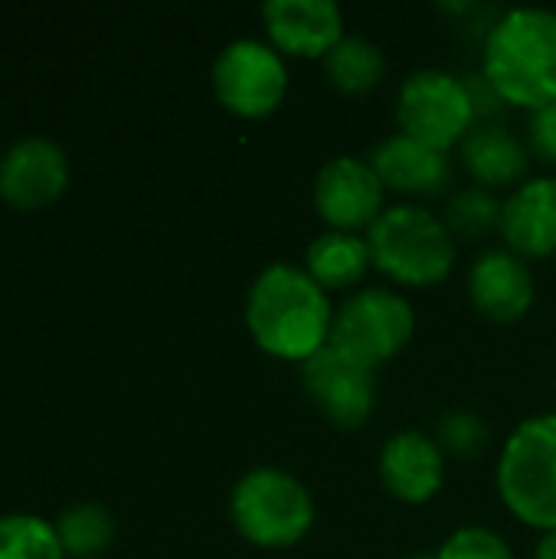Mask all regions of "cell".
I'll use <instances>...</instances> for the list:
<instances>
[{
    "mask_svg": "<svg viewBox=\"0 0 556 559\" xmlns=\"http://www.w3.org/2000/svg\"><path fill=\"white\" fill-rule=\"evenodd\" d=\"M380 481L403 504H426L446 481V452L423 432H397L380 452Z\"/></svg>",
    "mask_w": 556,
    "mask_h": 559,
    "instance_id": "cell-14",
    "label": "cell"
},
{
    "mask_svg": "<svg viewBox=\"0 0 556 559\" xmlns=\"http://www.w3.org/2000/svg\"><path fill=\"white\" fill-rule=\"evenodd\" d=\"M462 79H465V88H469L475 118H495L498 108H501L505 102H501V95L492 88V82H488L482 72H469V75H462Z\"/></svg>",
    "mask_w": 556,
    "mask_h": 559,
    "instance_id": "cell-26",
    "label": "cell"
},
{
    "mask_svg": "<svg viewBox=\"0 0 556 559\" xmlns=\"http://www.w3.org/2000/svg\"><path fill=\"white\" fill-rule=\"evenodd\" d=\"M534 272L511 249H488L469 269V298L495 324L521 321L534 305Z\"/></svg>",
    "mask_w": 556,
    "mask_h": 559,
    "instance_id": "cell-13",
    "label": "cell"
},
{
    "mask_svg": "<svg viewBox=\"0 0 556 559\" xmlns=\"http://www.w3.org/2000/svg\"><path fill=\"white\" fill-rule=\"evenodd\" d=\"M436 442L442 452H452L459 459H472L488 445V426L475 413L452 409L439 419V439Z\"/></svg>",
    "mask_w": 556,
    "mask_h": 559,
    "instance_id": "cell-23",
    "label": "cell"
},
{
    "mask_svg": "<svg viewBox=\"0 0 556 559\" xmlns=\"http://www.w3.org/2000/svg\"><path fill=\"white\" fill-rule=\"evenodd\" d=\"M367 160L383 187L410 197H436L449 187L452 177L449 151H436L403 131L383 138Z\"/></svg>",
    "mask_w": 556,
    "mask_h": 559,
    "instance_id": "cell-15",
    "label": "cell"
},
{
    "mask_svg": "<svg viewBox=\"0 0 556 559\" xmlns=\"http://www.w3.org/2000/svg\"><path fill=\"white\" fill-rule=\"evenodd\" d=\"M459 157L465 164V170L472 174V180L485 190H498V187H521L528 177V147L524 141L508 131L498 121H485L475 124L462 144H459Z\"/></svg>",
    "mask_w": 556,
    "mask_h": 559,
    "instance_id": "cell-17",
    "label": "cell"
},
{
    "mask_svg": "<svg viewBox=\"0 0 556 559\" xmlns=\"http://www.w3.org/2000/svg\"><path fill=\"white\" fill-rule=\"evenodd\" d=\"M505 508L534 531H556V416L524 419L498 459Z\"/></svg>",
    "mask_w": 556,
    "mask_h": 559,
    "instance_id": "cell-5",
    "label": "cell"
},
{
    "mask_svg": "<svg viewBox=\"0 0 556 559\" xmlns=\"http://www.w3.org/2000/svg\"><path fill=\"white\" fill-rule=\"evenodd\" d=\"M383 183L364 157H331L315 177V210L338 233L370 229L383 213Z\"/></svg>",
    "mask_w": 556,
    "mask_h": 559,
    "instance_id": "cell-10",
    "label": "cell"
},
{
    "mask_svg": "<svg viewBox=\"0 0 556 559\" xmlns=\"http://www.w3.org/2000/svg\"><path fill=\"white\" fill-rule=\"evenodd\" d=\"M397 121L403 134L436 151H449L452 144H462L478 118L462 75L446 69H416L397 92Z\"/></svg>",
    "mask_w": 556,
    "mask_h": 559,
    "instance_id": "cell-7",
    "label": "cell"
},
{
    "mask_svg": "<svg viewBox=\"0 0 556 559\" xmlns=\"http://www.w3.org/2000/svg\"><path fill=\"white\" fill-rule=\"evenodd\" d=\"M213 92L226 111L249 121L265 118L288 92V66L262 39H233L213 62Z\"/></svg>",
    "mask_w": 556,
    "mask_h": 559,
    "instance_id": "cell-8",
    "label": "cell"
},
{
    "mask_svg": "<svg viewBox=\"0 0 556 559\" xmlns=\"http://www.w3.org/2000/svg\"><path fill=\"white\" fill-rule=\"evenodd\" d=\"M501 210L505 203L492 190L475 183L449 197L442 223L449 226L452 239H485L488 233L501 229Z\"/></svg>",
    "mask_w": 556,
    "mask_h": 559,
    "instance_id": "cell-21",
    "label": "cell"
},
{
    "mask_svg": "<svg viewBox=\"0 0 556 559\" xmlns=\"http://www.w3.org/2000/svg\"><path fill=\"white\" fill-rule=\"evenodd\" d=\"M436 559H514L508 540L488 527H459L433 554Z\"/></svg>",
    "mask_w": 556,
    "mask_h": 559,
    "instance_id": "cell-24",
    "label": "cell"
},
{
    "mask_svg": "<svg viewBox=\"0 0 556 559\" xmlns=\"http://www.w3.org/2000/svg\"><path fill=\"white\" fill-rule=\"evenodd\" d=\"M334 308L328 292L288 262L262 269L246 295V328L259 350L305 364L331 341Z\"/></svg>",
    "mask_w": 556,
    "mask_h": 559,
    "instance_id": "cell-1",
    "label": "cell"
},
{
    "mask_svg": "<svg viewBox=\"0 0 556 559\" xmlns=\"http://www.w3.org/2000/svg\"><path fill=\"white\" fill-rule=\"evenodd\" d=\"M229 521L252 547L288 550L311 534L315 498L282 468H252L229 495Z\"/></svg>",
    "mask_w": 556,
    "mask_h": 559,
    "instance_id": "cell-4",
    "label": "cell"
},
{
    "mask_svg": "<svg viewBox=\"0 0 556 559\" xmlns=\"http://www.w3.org/2000/svg\"><path fill=\"white\" fill-rule=\"evenodd\" d=\"M301 386L311 406L338 429H360L377 406L374 370L331 344L301 364Z\"/></svg>",
    "mask_w": 556,
    "mask_h": 559,
    "instance_id": "cell-9",
    "label": "cell"
},
{
    "mask_svg": "<svg viewBox=\"0 0 556 559\" xmlns=\"http://www.w3.org/2000/svg\"><path fill=\"white\" fill-rule=\"evenodd\" d=\"M528 141H531V151L544 164H554L556 167V102L547 105V108H541V111H531Z\"/></svg>",
    "mask_w": 556,
    "mask_h": 559,
    "instance_id": "cell-25",
    "label": "cell"
},
{
    "mask_svg": "<svg viewBox=\"0 0 556 559\" xmlns=\"http://www.w3.org/2000/svg\"><path fill=\"white\" fill-rule=\"evenodd\" d=\"M56 534L66 554H72L75 559H95L115 537V518L102 504L85 501L59 514Z\"/></svg>",
    "mask_w": 556,
    "mask_h": 559,
    "instance_id": "cell-20",
    "label": "cell"
},
{
    "mask_svg": "<svg viewBox=\"0 0 556 559\" xmlns=\"http://www.w3.org/2000/svg\"><path fill=\"white\" fill-rule=\"evenodd\" d=\"M534 559H556V531L554 534H544V540L537 544V554Z\"/></svg>",
    "mask_w": 556,
    "mask_h": 559,
    "instance_id": "cell-27",
    "label": "cell"
},
{
    "mask_svg": "<svg viewBox=\"0 0 556 559\" xmlns=\"http://www.w3.org/2000/svg\"><path fill=\"white\" fill-rule=\"evenodd\" d=\"M370 265H374L370 246H367V239L357 236V233L328 229V233H321V236L305 249V272H308L324 292H338V288H354V285H360Z\"/></svg>",
    "mask_w": 556,
    "mask_h": 559,
    "instance_id": "cell-18",
    "label": "cell"
},
{
    "mask_svg": "<svg viewBox=\"0 0 556 559\" xmlns=\"http://www.w3.org/2000/svg\"><path fill=\"white\" fill-rule=\"evenodd\" d=\"M387 72V59L377 43L367 36H344L328 56H324V75L328 82L344 95H367L380 85Z\"/></svg>",
    "mask_w": 556,
    "mask_h": 559,
    "instance_id": "cell-19",
    "label": "cell"
},
{
    "mask_svg": "<svg viewBox=\"0 0 556 559\" xmlns=\"http://www.w3.org/2000/svg\"><path fill=\"white\" fill-rule=\"evenodd\" d=\"M501 236L521 259L556 252V177L524 180L501 210Z\"/></svg>",
    "mask_w": 556,
    "mask_h": 559,
    "instance_id": "cell-16",
    "label": "cell"
},
{
    "mask_svg": "<svg viewBox=\"0 0 556 559\" xmlns=\"http://www.w3.org/2000/svg\"><path fill=\"white\" fill-rule=\"evenodd\" d=\"M416 314L413 305L390 288H360L344 298L334 311L331 347L347 354L351 360L377 370L393 360L413 337Z\"/></svg>",
    "mask_w": 556,
    "mask_h": 559,
    "instance_id": "cell-6",
    "label": "cell"
},
{
    "mask_svg": "<svg viewBox=\"0 0 556 559\" xmlns=\"http://www.w3.org/2000/svg\"><path fill=\"white\" fill-rule=\"evenodd\" d=\"M95 559H98V557H95Z\"/></svg>",
    "mask_w": 556,
    "mask_h": 559,
    "instance_id": "cell-29",
    "label": "cell"
},
{
    "mask_svg": "<svg viewBox=\"0 0 556 559\" xmlns=\"http://www.w3.org/2000/svg\"><path fill=\"white\" fill-rule=\"evenodd\" d=\"M367 246L374 265L406 288L439 285L456 265V239L442 216L416 206L397 203L380 213L367 229Z\"/></svg>",
    "mask_w": 556,
    "mask_h": 559,
    "instance_id": "cell-3",
    "label": "cell"
},
{
    "mask_svg": "<svg viewBox=\"0 0 556 559\" xmlns=\"http://www.w3.org/2000/svg\"><path fill=\"white\" fill-rule=\"evenodd\" d=\"M262 23L269 46L295 59H324L344 39V13L334 0H269Z\"/></svg>",
    "mask_w": 556,
    "mask_h": 559,
    "instance_id": "cell-12",
    "label": "cell"
},
{
    "mask_svg": "<svg viewBox=\"0 0 556 559\" xmlns=\"http://www.w3.org/2000/svg\"><path fill=\"white\" fill-rule=\"evenodd\" d=\"M56 524L36 514L0 518V559H62Z\"/></svg>",
    "mask_w": 556,
    "mask_h": 559,
    "instance_id": "cell-22",
    "label": "cell"
},
{
    "mask_svg": "<svg viewBox=\"0 0 556 559\" xmlns=\"http://www.w3.org/2000/svg\"><path fill=\"white\" fill-rule=\"evenodd\" d=\"M69 187L66 151L39 134L13 141L0 157V197L16 210H39Z\"/></svg>",
    "mask_w": 556,
    "mask_h": 559,
    "instance_id": "cell-11",
    "label": "cell"
},
{
    "mask_svg": "<svg viewBox=\"0 0 556 559\" xmlns=\"http://www.w3.org/2000/svg\"><path fill=\"white\" fill-rule=\"evenodd\" d=\"M410 559H436V557H410Z\"/></svg>",
    "mask_w": 556,
    "mask_h": 559,
    "instance_id": "cell-28",
    "label": "cell"
},
{
    "mask_svg": "<svg viewBox=\"0 0 556 559\" xmlns=\"http://www.w3.org/2000/svg\"><path fill=\"white\" fill-rule=\"evenodd\" d=\"M482 75L505 105L541 111L556 102V13L514 7L501 13L482 46Z\"/></svg>",
    "mask_w": 556,
    "mask_h": 559,
    "instance_id": "cell-2",
    "label": "cell"
}]
</instances>
